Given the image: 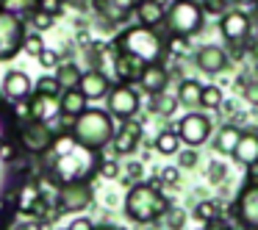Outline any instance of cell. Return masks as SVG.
<instances>
[{"label": "cell", "instance_id": "obj_1", "mask_svg": "<svg viewBox=\"0 0 258 230\" xmlns=\"http://www.w3.org/2000/svg\"><path fill=\"white\" fill-rule=\"evenodd\" d=\"M50 150H53L50 175L58 183H67V180H89L100 169L97 150H89V147L78 144L70 133L56 136Z\"/></svg>", "mask_w": 258, "mask_h": 230}, {"label": "cell", "instance_id": "obj_2", "mask_svg": "<svg viewBox=\"0 0 258 230\" xmlns=\"http://www.w3.org/2000/svg\"><path fill=\"white\" fill-rule=\"evenodd\" d=\"M167 211H169V197L161 191L158 178L147 180V183L136 180L125 194V213L136 224H153L158 219H164Z\"/></svg>", "mask_w": 258, "mask_h": 230}, {"label": "cell", "instance_id": "obj_3", "mask_svg": "<svg viewBox=\"0 0 258 230\" xmlns=\"http://www.w3.org/2000/svg\"><path fill=\"white\" fill-rule=\"evenodd\" d=\"M114 47L131 53V56H136L145 64H156V61H164V58H167V36L158 34L150 25H142V23L125 28L122 34L114 39Z\"/></svg>", "mask_w": 258, "mask_h": 230}, {"label": "cell", "instance_id": "obj_4", "mask_svg": "<svg viewBox=\"0 0 258 230\" xmlns=\"http://www.w3.org/2000/svg\"><path fill=\"white\" fill-rule=\"evenodd\" d=\"M114 130H117L114 128V117L108 111H100V108H84L73 119V125H70V136L78 144L89 147V150H97V152L111 144Z\"/></svg>", "mask_w": 258, "mask_h": 230}, {"label": "cell", "instance_id": "obj_5", "mask_svg": "<svg viewBox=\"0 0 258 230\" xmlns=\"http://www.w3.org/2000/svg\"><path fill=\"white\" fill-rule=\"evenodd\" d=\"M206 25V12L197 0H172L164 14V31L167 36H195Z\"/></svg>", "mask_w": 258, "mask_h": 230}, {"label": "cell", "instance_id": "obj_6", "mask_svg": "<svg viewBox=\"0 0 258 230\" xmlns=\"http://www.w3.org/2000/svg\"><path fill=\"white\" fill-rule=\"evenodd\" d=\"M25 20L0 6V61L14 58L25 45Z\"/></svg>", "mask_w": 258, "mask_h": 230}, {"label": "cell", "instance_id": "obj_7", "mask_svg": "<svg viewBox=\"0 0 258 230\" xmlns=\"http://www.w3.org/2000/svg\"><path fill=\"white\" fill-rule=\"evenodd\" d=\"M230 216L241 230H258V186L244 183L230 205Z\"/></svg>", "mask_w": 258, "mask_h": 230}, {"label": "cell", "instance_id": "obj_8", "mask_svg": "<svg viewBox=\"0 0 258 230\" xmlns=\"http://www.w3.org/2000/svg\"><path fill=\"white\" fill-rule=\"evenodd\" d=\"M108 100V114L117 119H134L142 108V100H139V92L134 89L131 84H117L108 89L106 95Z\"/></svg>", "mask_w": 258, "mask_h": 230}, {"label": "cell", "instance_id": "obj_9", "mask_svg": "<svg viewBox=\"0 0 258 230\" xmlns=\"http://www.w3.org/2000/svg\"><path fill=\"white\" fill-rule=\"evenodd\" d=\"M95 200V191H92L89 180H67V183H58V208L61 211H86Z\"/></svg>", "mask_w": 258, "mask_h": 230}, {"label": "cell", "instance_id": "obj_10", "mask_svg": "<svg viewBox=\"0 0 258 230\" xmlns=\"http://www.w3.org/2000/svg\"><path fill=\"white\" fill-rule=\"evenodd\" d=\"M219 31H222L225 42H230V45H250L252 20L241 9H228L219 20Z\"/></svg>", "mask_w": 258, "mask_h": 230}, {"label": "cell", "instance_id": "obj_11", "mask_svg": "<svg viewBox=\"0 0 258 230\" xmlns=\"http://www.w3.org/2000/svg\"><path fill=\"white\" fill-rule=\"evenodd\" d=\"M53 139H56V133L47 128V122H39V119H28L25 125H20V144H23L28 152H34V156L50 152Z\"/></svg>", "mask_w": 258, "mask_h": 230}, {"label": "cell", "instance_id": "obj_12", "mask_svg": "<svg viewBox=\"0 0 258 230\" xmlns=\"http://www.w3.org/2000/svg\"><path fill=\"white\" fill-rule=\"evenodd\" d=\"M178 136L183 144L189 147H200L206 144L208 139H211V119L206 117V114H197V111H189L183 119L178 122Z\"/></svg>", "mask_w": 258, "mask_h": 230}, {"label": "cell", "instance_id": "obj_13", "mask_svg": "<svg viewBox=\"0 0 258 230\" xmlns=\"http://www.w3.org/2000/svg\"><path fill=\"white\" fill-rule=\"evenodd\" d=\"M228 50H222V47H217V45H203L200 50L195 53V64H197V69L200 72H206V75H219V72H225L228 69Z\"/></svg>", "mask_w": 258, "mask_h": 230}, {"label": "cell", "instance_id": "obj_14", "mask_svg": "<svg viewBox=\"0 0 258 230\" xmlns=\"http://www.w3.org/2000/svg\"><path fill=\"white\" fill-rule=\"evenodd\" d=\"M92 6H95V12L106 23L119 25L134 14V9L139 6V0H92Z\"/></svg>", "mask_w": 258, "mask_h": 230}, {"label": "cell", "instance_id": "obj_15", "mask_svg": "<svg viewBox=\"0 0 258 230\" xmlns=\"http://www.w3.org/2000/svg\"><path fill=\"white\" fill-rule=\"evenodd\" d=\"M142 141V125L134 122V119H122V125H119L117 130H114V152H119V156H131V152L139 147Z\"/></svg>", "mask_w": 258, "mask_h": 230}, {"label": "cell", "instance_id": "obj_16", "mask_svg": "<svg viewBox=\"0 0 258 230\" xmlns=\"http://www.w3.org/2000/svg\"><path fill=\"white\" fill-rule=\"evenodd\" d=\"M78 89H81V95H84L86 100H100V97L108 95V89H111V81H108V75L103 72V69H95V67H92L89 72H81Z\"/></svg>", "mask_w": 258, "mask_h": 230}, {"label": "cell", "instance_id": "obj_17", "mask_svg": "<svg viewBox=\"0 0 258 230\" xmlns=\"http://www.w3.org/2000/svg\"><path fill=\"white\" fill-rule=\"evenodd\" d=\"M136 84L147 92V95H158V92H167L169 86V69L164 67V61H156V64H145L139 81Z\"/></svg>", "mask_w": 258, "mask_h": 230}, {"label": "cell", "instance_id": "obj_18", "mask_svg": "<svg viewBox=\"0 0 258 230\" xmlns=\"http://www.w3.org/2000/svg\"><path fill=\"white\" fill-rule=\"evenodd\" d=\"M28 114L31 119H39V122H53L56 117H61V103L56 95H39L36 92L28 103Z\"/></svg>", "mask_w": 258, "mask_h": 230}, {"label": "cell", "instance_id": "obj_19", "mask_svg": "<svg viewBox=\"0 0 258 230\" xmlns=\"http://www.w3.org/2000/svg\"><path fill=\"white\" fill-rule=\"evenodd\" d=\"M114 75L119 78V84H134V81H139L142 69H145V61H139L136 56H131V53L125 50H117L114 47Z\"/></svg>", "mask_w": 258, "mask_h": 230}, {"label": "cell", "instance_id": "obj_20", "mask_svg": "<svg viewBox=\"0 0 258 230\" xmlns=\"http://www.w3.org/2000/svg\"><path fill=\"white\" fill-rule=\"evenodd\" d=\"M31 92H34V86H31V78L25 72H20V69L6 72V78H3V95L9 100H28Z\"/></svg>", "mask_w": 258, "mask_h": 230}, {"label": "cell", "instance_id": "obj_21", "mask_svg": "<svg viewBox=\"0 0 258 230\" xmlns=\"http://www.w3.org/2000/svg\"><path fill=\"white\" fill-rule=\"evenodd\" d=\"M136 20L142 25H150V28H158L164 25V14H167V6L161 0H139V6L134 9Z\"/></svg>", "mask_w": 258, "mask_h": 230}, {"label": "cell", "instance_id": "obj_22", "mask_svg": "<svg viewBox=\"0 0 258 230\" xmlns=\"http://www.w3.org/2000/svg\"><path fill=\"white\" fill-rule=\"evenodd\" d=\"M233 158L241 167H258V133H244L241 130L239 144L233 150Z\"/></svg>", "mask_w": 258, "mask_h": 230}, {"label": "cell", "instance_id": "obj_23", "mask_svg": "<svg viewBox=\"0 0 258 230\" xmlns=\"http://www.w3.org/2000/svg\"><path fill=\"white\" fill-rule=\"evenodd\" d=\"M58 103H61V114L64 117H78L81 111L86 108V97L81 95V89L78 86H70V89H61V95H58Z\"/></svg>", "mask_w": 258, "mask_h": 230}, {"label": "cell", "instance_id": "obj_24", "mask_svg": "<svg viewBox=\"0 0 258 230\" xmlns=\"http://www.w3.org/2000/svg\"><path fill=\"white\" fill-rule=\"evenodd\" d=\"M239 136H241V130H239V125H236V122L222 125L219 133L214 136V150L222 152V156H233L236 144H239Z\"/></svg>", "mask_w": 258, "mask_h": 230}, {"label": "cell", "instance_id": "obj_25", "mask_svg": "<svg viewBox=\"0 0 258 230\" xmlns=\"http://www.w3.org/2000/svg\"><path fill=\"white\" fill-rule=\"evenodd\" d=\"M200 97H203V84L195 78H183L178 86V106L186 108H197L200 106Z\"/></svg>", "mask_w": 258, "mask_h": 230}, {"label": "cell", "instance_id": "obj_26", "mask_svg": "<svg viewBox=\"0 0 258 230\" xmlns=\"http://www.w3.org/2000/svg\"><path fill=\"white\" fill-rule=\"evenodd\" d=\"M175 108H178V97H169L164 92L150 95V111L153 114H158V117H172Z\"/></svg>", "mask_w": 258, "mask_h": 230}, {"label": "cell", "instance_id": "obj_27", "mask_svg": "<svg viewBox=\"0 0 258 230\" xmlns=\"http://www.w3.org/2000/svg\"><path fill=\"white\" fill-rule=\"evenodd\" d=\"M156 150L161 152V156H175V152L180 150L178 130H161V133L156 136Z\"/></svg>", "mask_w": 258, "mask_h": 230}, {"label": "cell", "instance_id": "obj_28", "mask_svg": "<svg viewBox=\"0 0 258 230\" xmlns=\"http://www.w3.org/2000/svg\"><path fill=\"white\" fill-rule=\"evenodd\" d=\"M56 81L61 84V89H70V86H78V81H81V69L75 67L73 61H58V67H56Z\"/></svg>", "mask_w": 258, "mask_h": 230}, {"label": "cell", "instance_id": "obj_29", "mask_svg": "<svg viewBox=\"0 0 258 230\" xmlns=\"http://www.w3.org/2000/svg\"><path fill=\"white\" fill-rule=\"evenodd\" d=\"M0 6L6 9V12L17 14V17H31V14L39 9V0H0Z\"/></svg>", "mask_w": 258, "mask_h": 230}, {"label": "cell", "instance_id": "obj_30", "mask_svg": "<svg viewBox=\"0 0 258 230\" xmlns=\"http://www.w3.org/2000/svg\"><path fill=\"white\" fill-rule=\"evenodd\" d=\"M222 103H225V95H222V89L219 86H203V97H200V106L203 108H222Z\"/></svg>", "mask_w": 258, "mask_h": 230}, {"label": "cell", "instance_id": "obj_31", "mask_svg": "<svg viewBox=\"0 0 258 230\" xmlns=\"http://www.w3.org/2000/svg\"><path fill=\"white\" fill-rule=\"evenodd\" d=\"M219 211H222V208H219L214 200H200V202L195 205V216L200 219V222H211V219L222 216Z\"/></svg>", "mask_w": 258, "mask_h": 230}, {"label": "cell", "instance_id": "obj_32", "mask_svg": "<svg viewBox=\"0 0 258 230\" xmlns=\"http://www.w3.org/2000/svg\"><path fill=\"white\" fill-rule=\"evenodd\" d=\"M31 25H34L36 31H47L53 23H56V14H50V12H45V9H36L34 14H31Z\"/></svg>", "mask_w": 258, "mask_h": 230}, {"label": "cell", "instance_id": "obj_33", "mask_svg": "<svg viewBox=\"0 0 258 230\" xmlns=\"http://www.w3.org/2000/svg\"><path fill=\"white\" fill-rule=\"evenodd\" d=\"M164 222H167L169 230H183V224H186V211H183V208H172V205H169V211L164 213Z\"/></svg>", "mask_w": 258, "mask_h": 230}, {"label": "cell", "instance_id": "obj_34", "mask_svg": "<svg viewBox=\"0 0 258 230\" xmlns=\"http://www.w3.org/2000/svg\"><path fill=\"white\" fill-rule=\"evenodd\" d=\"M36 92H39V95H56L58 97V95H61V84H58L56 78H47V75H45V78L36 84Z\"/></svg>", "mask_w": 258, "mask_h": 230}, {"label": "cell", "instance_id": "obj_35", "mask_svg": "<svg viewBox=\"0 0 258 230\" xmlns=\"http://www.w3.org/2000/svg\"><path fill=\"white\" fill-rule=\"evenodd\" d=\"M200 6L206 14H219V17H222V14L228 12V0H203Z\"/></svg>", "mask_w": 258, "mask_h": 230}, {"label": "cell", "instance_id": "obj_36", "mask_svg": "<svg viewBox=\"0 0 258 230\" xmlns=\"http://www.w3.org/2000/svg\"><path fill=\"white\" fill-rule=\"evenodd\" d=\"M197 164V150L189 147V150H178V167L180 169H191Z\"/></svg>", "mask_w": 258, "mask_h": 230}, {"label": "cell", "instance_id": "obj_37", "mask_svg": "<svg viewBox=\"0 0 258 230\" xmlns=\"http://www.w3.org/2000/svg\"><path fill=\"white\" fill-rule=\"evenodd\" d=\"M158 180H161V183L175 186L180 180V167H164L161 172H158Z\"/></svg>", "mask_w": 258, "mask_h": 230}, {"label": "cell", "instance_id": "obj_38", "mask_svg": "<svg viewBox=\"0 0 258 230\" xmlns=\"http://www.w3.org/2000/svg\"><path fill=\"white\" fill-rule=\"evenodd\" d=\"M97 172L108 180H117L119 178V164L117 161H100V169H97Z\"/></svg>", "mask_w": 258, "mask_h": 230}, {"label": "cell", "instance_id": "obj_39", "mask_svg": "<svg viewBox=\"0 0 258 230\" xmlns=\"http://www.w3.org/2000/svg\"><path fill=\"white\" fill-rule=\"evenodd\" d=\"M39 64L45 69H56L58 67V53L56 50H47V47H45V50L39 53Z\"/></svg>", "mask_w": 258, "mask_h": 230}, {"label": "cell", "instance_id": "obj_40", "mask_svg": "<svg viewBox=\"0 0 258 230\" xmlns=\"http://www.w3.org/2000/svg\"><path fill=\"white\" fill-rule=\"evenodd\" d=\"M23 50H25V53H31V56H39V53L45 50V45H42V36H25Z\"/></svg>", "mask_w": 258, "mask_h": 230}, {"label": "cell", "instance_id": "obj_41", "mask_svg": "<svg viewBox=\"0 0 258 230\" xmlns=\"http://www.w3.org/2000/svg\"><path fill=\"white\" fill-rule=\"evenodd\" d=\"M225 175H228V169H225L222 164H214L211 161V167H208V180H211V183H222Z\"/></svg>", "mask_w": 258, "mask_h": 230}, {"label": "cell", "instance_id": "obj_42", "mask_svg": "<svg viewBox=\"0 0 258 230\" xmlns=\"http://www.w3.org/2000/svg\"><path fill=\"white\" fill-rule=\"evenodd\" d=\"M67 230H95V224H92L86 216H78V219H73V222H70Z\"/></svg>", "mask_w": 258, "mask_h": 230}, {"label": "cell", "instance_id": "obj_43", "mask_svg": "<svg viewBox=\"0 0 258 230\" xmlns=\"http://www.w3.org/2000/svg\"><path fill=\"white\" fill-rule=\"evenodd\" d=\"M244 97L250 103H255L258 106V81H250V84H244Z\"/></svg>", "mask_w": 258, "mask_h": 230}, {"label": "cell", "instance_id": "obj_44", "mask_svg": "<svg viewBox=\"0 0 258 230\" xmlns=\"http://www.w3.org/2000/svg\"><path fill=\"white\" fill-rule=\"evenodd\" d=\"M206 230H233V227H230V222H225L222 216H217V219H211V222H206Z\"/></svg>", "mask_w": 258, "mask_h": 230}, {"label": "cell", "instance_id": "obj_45", "mask_svg": "<svg viewBox=\"0 0 258 230\" xmlns=\"http://www.w3.org/2000/svg\"><path fill=\"white\" fill-rule=\"evenodd\" d=\"M125 169H128V178H134V180L142 178V164H139V161H131Z\"/></svg>", "mask_w": 258, "mask_h": 230}, {"label": "cell", "instance_id": "obj_46", "mask_svg": "<svg viewBox=\"0 0 258 230\" xmlns=\"http://www.w3.org/2000/svg\"><path fill=\"white\" fill-rule=\"evenodd\" d=\"M14 230H42V224L39 222H31V219H28V222H20Z\"/></svg>", "mask_w": 258, "mask_h": 230}, {"label": "cell", "instance_id": "obj_47", "mask_svg": "<svg viewBox=\"0 0 258 230\" xmlns=\"http://www.w3.org/2000/svg\"><path fill=\"white\" fill-rule=\"evenodd\" d=\"M247 183L258 186V169H250V175H247Z\"/></svg>", "mask_w": 258, "mask_h": 230}, {"label": "cell", "instance_id": "obj_48", "mask_svg": "<svg viewBox=\"0 0 258 230\" xmlns=\"http://www.w3.org/2000/svg\"><path fill=\"white\" fill-rule=\"evenodd\" d=\"M233 6H255V0H233Z\"/></svg>", "mask_w": 258, "mask_h": 230}, {"label": "cell", "instance_id": "obj_49", "mask_svg": "<svg viewBox=\"0 0 258 230\" xmlns=\"http://www.w3.org/2000/svg\"><path fill=\"white\" fill-rule=\"evenodd\" d=\"M250 53H252V58H255V64H258V42H252V47H250Z\"/></svg>", "mask_w": 258, "mask_h": 230}, {"label": "cell", "instance_id": "obj_50", "mask_svg": "<svg viewBox=\"0 0 258 230\" xmlns=\"http://www.w3.org/2000/svg\"><path fill=\"white\" fill-rule=\"evenodd\" d=\"M95 230H119V227H95Z\"/></svg>", "mask_w": 258, "mask_h": 230}, {"label": "cell", "instance_id": "obj_51", "mask_svg": "<svg viewBox=\"0 0 258 230\" xmlns=\"http://www.w3.org/2000/svg\"><path fill=\"white\" fill-rule=\"evenodd\" d=\"M255 14H258V0H255Z\"/></svg>", "mask_w": 258, "mask_h": 230}, {"label": "cell", "instance_id": "obj_52", "mask_svg": "<svg viewBox=\"0 0 258 230\" xmlns=\"http://www.w3.org/2000/svg\"><path fill=\"white\" fill-rule=\"evenodd\" d=\"M197 3H203V0H197Z\"/></svg>", "mask_w": 258, "mask_h": 230}]
</instances>
